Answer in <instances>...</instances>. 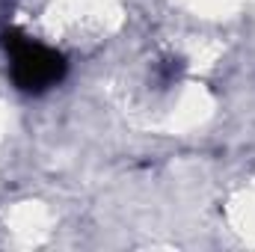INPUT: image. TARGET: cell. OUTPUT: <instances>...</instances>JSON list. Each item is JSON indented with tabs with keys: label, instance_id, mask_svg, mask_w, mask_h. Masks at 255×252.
<instances>
[{
	"label": "cell",
	"instance_id": "cell-1",
	"mask_svg": "<svg viewBox=\"0 0 255 252\" xmlns=\"http://www.w3.org/2000/svg\"><path fill=\"white\" fill-rule=\"evenodd\" d=\"M3 51L9 54V71L12 80L21 92H45L51 86H57L65 77L68 65L60 51L33 42L30 36H24L18 27H6L0 33Z\"/></svg>",
	"mask_w": 255,
	"mask_h": 252
},
{
	"label": "cell",
	"instance_id": "cell-2",
	"mask_svg": "<svg viewBox=\"0 0 255 252\" xmlns=\"http://www.w3.org/2000/svg\"><path fill=\"white\" fill-rule=\"evenodd\" d=\"M181 68H184L181 60H166V63H163V71H160V83H166V86H169V83L181 74Z\"/></svg>",
	"mask_w": 255,
	"mask_h": 252
}]
</instances>
